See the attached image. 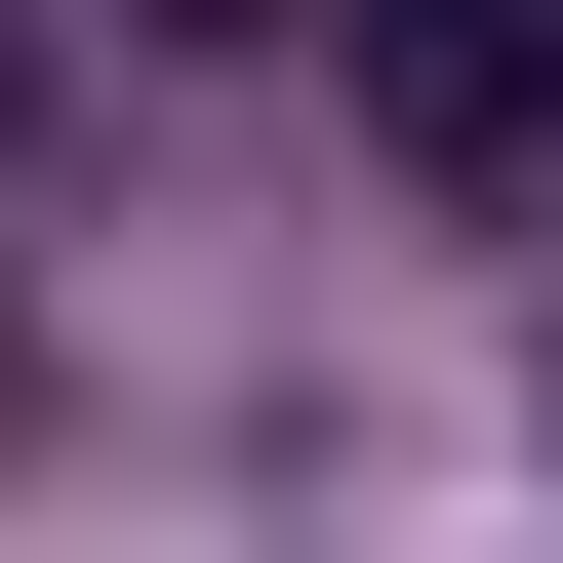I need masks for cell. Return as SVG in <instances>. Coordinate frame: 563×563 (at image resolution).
Masks as SVG:
<instances>
[{"instance_id":"7a4b0ae2","label":"cell","mask_w":563,"mask_h":563,"mask_svg":"<svg viewBox=\"0 0 563 563\" xmlns=\"http://www.w3.org/2000/svg\"><path fill=\"white\" fill-rule=\"evenodd\" d=\"M121 41H322V0H121Z\"/></svg>"},{"instance_id":"3957f363","label":"cell","mask_w":563,"mask_h":563,"mask_svg":"<svg viewBox=\"0 0 563 563\" xmlns=\"http://www.w3.org/2000/svg\"><path fill=\"white\" fill-rule=\"evenodd\" d=\"M0 81H41V0H0Z\"/></svg>"},{"instance_id":"6da1fadb","label":"cell","mask_w":563,"mask_h":563,"mask_svg":"<svg viewBox=\"0 0 563 563\" xmlns=\"http://www.w3.org/2000/svg\"><path fill=\"white\" fill-rule=\"evenodd\" d=\"M363 162L443 242H563V0H363Z\"/></svg>"}]
</instances>
